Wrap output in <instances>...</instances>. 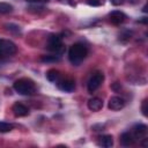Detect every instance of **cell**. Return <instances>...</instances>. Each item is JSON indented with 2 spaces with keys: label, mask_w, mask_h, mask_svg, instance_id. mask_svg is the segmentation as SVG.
Returning a JSON list of instances; mask_svg holds the SVG:
<instances>
[{
  "label": "cell",
  "mask_w": 148,
  "mask_h": 148,
  "mask_svg": "<svg viewBox=\"0 0 148 148\" xmlns=\"http://www.w3.org/2000/svg\"><path fill=\"white\" fill-rule=\"evenodd\" d=\"M87 54H88L87 46L82 43H75L71 46V49L68 51V59H69L71 64L79 66L84 60Z\"/></svg>",
  "instance_id": "6da1fadb"
},
{
  "label": "cell",
  "mask_w": 148,
  "mask_h": 148,
  "mask_svg": "<svg viewBox=\"0 0 148 148\" xmlns=\"http://www.w3.org/2000/svg\"><path fill=\"white\" fill-rule=\"evenodd\" d=\"M13 88L16 92H18L20 95H24V96H30V95H34L36 92L35 82L30 79H27V77H22V79L16 80L13 84Z\"/></svg>",
  "instance_id": "7a4b0ae2"
},
{
  "label": "cell",
  "mask_w": 148,
  "mask_h": 148,
  "mask_svg": "<svg viewBox=\"0 0 148 148\" xmlns=\"http://www.w3.org/2000/svg\"><path fill=\"white\" fill-rule=\"evenodd\" d=\"M17 51L16 45L9 39H0V53L3 57H10Z\"/></svg>",
  "instance_id": "3957f363"
},
{
  "label": "cell",
  "mask_w": 148,
  "mask_h": 148,
  "mask_svg": "<svg viewBox=\"0 0 148 148\" xmlns=\"http://www.w3.org/2000/svg\"><path fill=\"white\" fill-rule=\"evenodd\" d=\"M103 81H104V75H103V73H101V72L95 73V74L89 79V81H88V84H87L88 91H89V92H94L95 90H97V89L101 87V84H102Z\"/></svg>",
  "instance_id": "277c9868"
},
{
  "label": "cell",
  "mask_w": 148,
  "mask_h": 148,
  "mask_svg": "<svg viewBox=\"0 0 148 148\" xmlns=\"http://www.w3.org/2000/svg\"><path fill=\"white\" fill-rule=\"evenodd\" d=\"M62 49V37L60 35H51L47 39V50L59 52Z\"/></svg>",
  "instance_id": "5b68a950"
},
{
  "label": "cell",
  "mask_w": 148,
  "mask_h": 148,
  "mask_svg": "<svg viewBox=\"0 0 148 148\" xmlns=\"http://www.w3.org/2000/svg\"><path fill=\"white\" fill-rule=\"evenodd\" d=\"M147 131H148V127L147 125L145 124H136L134 127H133V131H132V135L134 138V140H143L145 138H147Z\"/></svg>",
  "instance_id": "8992f818"
},
{
  "label": "cell",
  "mask_w": 148,
  "mask_h": 148,
  "mask_svg": "<svg viewBox=\"0 0 148 148\" xmlns=\"http://www.w3.org/2000/svg\"><path fill=\"white\" fill-rule=\"evenodd\" d=\"M108 106L110 110L112 111H119L121 109H124L125 106V101L119 97V96H112L110 99H109V103H108Z\"/></svg>",
  "instance_id": "52a82bcc"
},
{
  "label": "cell",
  "mask_w": 148,
  "mask_h": 148,
  "mask_svg": "<svg viewBox=\"0 0 148 148\" xmlns=\"http://www.w3.org/2000/svg\"><path fill=\"white\" fill-rule=\"evenodd\" d=\"M109 17H110V22L114 25H118V24H121L125 18H126V15L120 12V10H112L110 14H109Z\"/></svg>",
  "instance_id": "ba28073f"
},
{
  "label": "cell",
  "mask_w": 148,
  "mask_h": 148,
  "mask_svg": "<svg viewBox=\"0 0 148 148\" xmlns=\"http://www.w3.org/2000/svg\"><path fill=\"white\" fill-rule=\"evenodd\" d=\"M58 88L65 92H71L75 89V82L72 79H64L58 82Z\"/></svg>",
  "instance_id": "9c48e42d"
},
{
  "label": "cell",
  "mask_w": 148,
  "mask_h": 148,
  "mask_svg": "<svg viewBox=\"0 0 148 148\" xmlns=\"http://www.w3.org/2000/svg\"><path fill=\"white\" fill-rule=\"evenodd\" d=\"M12 111H13V113L16 116V117H25V116H28L29 114V109L24 105V104H22V103H15L13 106H12Z\"/></svg>",
  "instance_id": "30bf717a"
},
{
  "label": "cell",
  "mask_w": 148,
  "mask_h": 148,
  "mask_svg": "<svg viewBox=\"0 0 148 148\" xmlns=\"http://www.w3.org/2000/svg\"><path fill=\"white\" fill-rule=\"evenodd\" d=\"M103 108V101L98 97H92L88 101V109L90 111H99Z\"/></svg>",
  "instance_id": "8fae6325"
},
{
  "label": "cell",
  "mask_w": 148,
  "mask_h": 148,
  "mask_svg": "<svg viewBox=\"0 0 148 148\" xmlns=\"http://www.w3.org/2000/svg\"><path fill=\"white\" fill-rule=\"evenodd\" d=\"M98 145L104 148H110L113 146V138L110 134H104L98 138Z\"/></svg>",
  "instance_id": "7c38bea8"
},
{
  "label": "cell",
  "mask_w": 148,
  "mask_h": 148,
  "mask_svg": "<svg viewBox=\"0 0 148 148\" xmlns=\"http://www.w3.org/2000/svg\"><path fill=\"white\" fill-rule=\"evenodd\" d=\"M134 138H133V135H132V133H130V132H125V133H123L121 135H120V143H121V146H124V147H130V146H132L133 143H134Z\"/></svg>",
  "instance_id": "4fadbf2b"
},
{
  "label": "cell",
  "mask_w": 148,
  "mask_h": 148,
  "mask_svg": "<svg viewBox=\"0 0 148 148\" xmlns=\"http://www.w3.org/2000/svg\"><path fill=\"white\" fill-rule=\"evenodd\" d=\"M59 76H60V74H59V71H57V69L52 68V69H49L46 72V79L51 82H56L59 79Z\"/></svg>",
  "instance_id": "5bb4252c"
},
{
  "label": "cell",
  "mask_w": 148,
  "mask_h": 148,
  "mask_svg": "<svg viewBox=\"0 0 148 148\" xmlns=\"http://www.w3.org/2000/svg\"><path fill=\"white\" fill-rule=\"evenodd\" d=\"M14 128V125L6 121H0V133H7L10 132Z\"/></svg>",
  "instance_id": "9a60e30c"
},
{
  "label": "cell",
  "mask_w": 148,
  "mask_h": 148,
  "mask_svg": "<svg viewBox=\"0 0 148 148\" xmlns=\"http://www.w3.org/2000/svg\"><path fill=\"white\" fill-rule=\"evenodd\" d=\"M40 60L43 62H58L60 60L59 56H42Z\"/></svg>",
  "instance_id": "2e32d148"
},
{
  "label": "cell",
  "mask_w": 148,
  "mask_h": 148,
  "mask_svg": "<svg viewBox=\"0 0 148 148\" xmlns=\"http://www.w3.org/2000/svg\"><path fill=\"white\" fill-rule=\"evenodd\" d=\"M13 10V6L7 2H0V13L1 14H8Z\"/></svg>",
  "instance_id": "e0dca14e"
},
{
  "label": "cell",
  "mask_w": 148,
  "mask_h": 148,
  "mask_svg": "<svg viewBox=\"0 0 148 148\" xmlns=\"http://www.w3.org/2000/svg\"><path fill=\"white\" fill-rule=\"evenodd\" d=\"M5 27L7 28V30H9V31H12V32H15V34H20V32H21V29H20V27H18L17 24L9 23V24H6Z\"/></svg>",
  "instance_id": "ac0fdd59"
},
{
  "label": "cell",
  "mask_w": 148,
  "mask_h": 148,
  "mask_svg": "<svg viewBox=\"0 0 148 148\" xmlns=\"http://www.w3.org/2000/svg\"><path fill=\"white\" fill-rule=\"evenodd\" d=\"M147 105H148V101H147V99H143V101H142V104H141V111H142V114H143L145 117L148 116V112H147V111H148V106H147Z\"/></svg>",
  "instance_id": "d6986e66"
},
{
  "label": "cell",
  "mask_w": 148,
  "mask_h": 148,
  "mask_svg": "<svg viewBox=\"0 0 148 148\" xmlns=\"http://www.w3.org/2000/svg\"><path fill=\"white\" fill-rule=\"evenodd\" d=\"M88 2V5H90V6H95V7H97V6H101V0H88L87 1Z\"/></svg>",
  "instance_id": "ffe728a7"
},
{
  "label": "cell",
  "mask_w": 148,
  "mask_h": 148,
  "mask_svg": "<svg viewBox=\"0 0 148 148\" xmlns=\"http://www.w3.org/2000/svg\"><path fill=\"white\" fill-rule=\"evenodd\" d=\"M125 2V0H111V3L113 5V6H120V5H123Z\"/></svg>",
  "instance_id": "44dd1931"
},
{
  "label": "cell",
  "mask_w": 148,
  "mask_h": 148,
  "mask_svg": "<svg viewBox=\"0 0 148 148\" xmlns=\"http://www.w3.org/2000/svg\"><path fill=\"white\" fill-rule=\"evenodd\" d=\"M120 83H118V82H116V83H113V86H112V89L113 90H118V89H120V87L118 88V86H119Z\"/></svg>",
  "instance_id": "7402d4cb"
},
{
  "label": "cell",
  "mask_w": 148,
  "mask_h": 148,
  "mask_svg": "<svg viewBox=\"0 0 148 148\" xmlns=\"http://www.w3.org/2000/svg\"><path fill=\"white\" fill-rule=\"evenodd\" d=\"M127 1H128L131 5H135V3H138V2H139V0H127Z\"/></svg>",
  "instance_id": "603a6c76"
},
{
  "label": "cell",
  "mask_w": 148,
  "mask_h": 148,
  "mask_svg": "<svg viewBox=\"0 0 148 148\" xmlns=\"http://www.w3.org/2000/svg\"><path fill=\"white\" fill-rule=\"evenodd\" d=\"M142 10H143V12H145V13H146V12H147V6H145V7H143V9H142Z\"/></svg>",
  "instance_id": "cb8c5ba5"
},
{
  "label": "cell",
  "mask_w": 148,
  "mask_h": 148,
  "mask_svg": "<svg viewBox=\"0 0 148 148\" xmlns=\"http://www.w3.org/2000/svg\"><path fill=\"white\" fill-rule=\"evenodd\" d=\"M3 58H5V57H3V56H2V54H1V53H0V60H2V59H3Z\"/></svg>",
  "instance_id": "d4e9b609"
},
{
  "label": "cell",
  "mask_w": 148,
  "mask_h": 148,
  "mask_svg": "<svg viewBox=\"0 0 148 148\" xmlns=\"http://www.w3.org/2000/svg\"><path fill=\"white\" fill-rule=\"evenodd\" d=\"M39 1H43V2H46V1H49V0H39Z\"/></svg>",
  "instance_id": "484cf974"
}]
</instances>
